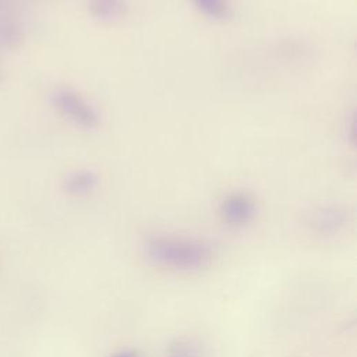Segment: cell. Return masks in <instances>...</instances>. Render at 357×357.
<instances>
[{"label":"cell","instance_id":"cell-1","mask_svg":"<svg viewBox=\"0 0 357 357\" xmlns=\"http://www.w3.org/2000/svg\"><path fill=\"white\" fill-rule=\"evenodd\" d=\"M145 254L153 264L177 271L202 268L213 257V251L208 243L174 236L149 237L145 243Z\"/></svg>","mask_w":357,"mask_h":357},{"label":"cell","instance_id":"cell-2","mask_svg":"<svg viewBox=\"0 0 357 357\" xmlns=\"http://www.w3.org/2000/svg\"><path fill=\"white\" fill-rule=\"evenodd\" d=\"M56 112L81 130H96L102 116L98 107L78 91L67 86L56 88L50 95Z\"/></svg>","mask_w":357,"mask_h":357},{"label":"cell","instance_id":"cell-3","mask_svg":"<svg viewBox=\"0 0 357 357\" xmlns=\"http://www.w3.org/2000/svg\"><path fill=\"white\" fill-rule=\"evenodd\" d=\"M255 199L245 191H233L227 194L219 205L222 220L231 227H243L248 225L255 218Z\"/></svg>","mask_w":357,"mask_h":357},{"label":"cell","instance_id":"cell-4","mask_svg":"<svg viewBox=\"0 0 357 357\" xmlns=\"http://www.w3.org/2000/svg\"><path fill=\"white\" fill-rule=\"evenodd\" d=\"M347 222V212L337 205H325L315 209L310 218L311 227L321 234H335Z\"/></svg>","mask_w":357,"mask_h":357},{"label":"cell","instance_id":"cell-5","mask_svg":"<svg viewBox=\"0 0 357 357\" xmlns=\"http://www.w3.org/2000/svg\"><path fill=\"white\" fill-rule=\"evenodd\" d=\"M99 185V176L92 169H77L63 180V190L70 197H86Z\"/></svg>","mask_w":357,"mask_h":357},{"label":"cell","instance_id":"cell-6","mask_svg":"<svg viewBox=\"0 0 357 357\" xmlns=\"http://www.w3.org/2000/svg\"><path fill=\"white\" fill-rule=\"evenodd\" d=\"M126 0H88L89 14L100 22H116L127 14Z\"/></svg>","mask_w":357,"mask_h":357},{"label":"cell","instance_id":"cell-7","mask_svg":"<svg viewBox=\"0 0 357 357\" xmlns=\"http://www.w3.org/2000/svg\"><path fill=\"white\" fill-rule=\"evenodd\" d=\"M24 39L25 31L18 20L0 18V53L18 49Z\"/></svg>","mask_w":357,"mask_h":357},{"label":"cell","instance_id":"cell-8","mask_svg":"<svg viewBox=\"0 0 357 357\" xmlns=\"http://www.w3.org/2000/svg\"><path fill=\"white\" fill-rule=\"evenodd\" d=\"M191 3L199 14L212 21H223L231 13L229 0H191Z\"/></svg>","mask_w":357,"mask_h":357},{"label":"cell","instance_id":"cell-9","mask_svg":"<svg viewBox=\"0 0 357 357\" xmlns=\"http://www.w3.org/2000/svg\"><path fill=\"white\" fill-rule=\"evenodd\" d=\"M166 357H202V351L195 342L178 339L167 347Z\"/></svg>","mask_w":357,"mask_h":357},{"label":"cell","instance_id":"cell-10","mask_svg":"<svg viewBox=\"0 0 357 357\" xmlns=\"http://www.w3.org/2000/svg\"><path fill=\"white\" fill-rule=\"evenodd\" d=\"M17 11V0H0V18H13Z\"/></svg>","mask_w":357,"mask_h":357},{"label":"cell","instance_id":"cell-11","mask_svg":"<svg viewBox=\"0 0 357 357\" xmlns=\"http://www.w3.org/2000/svg\"><path fill=\"white\" fill-rule=\"evenodd\" d=\"M112 357H139V354L135 350L127 349V350H120V351L114 353Z\"/></svg>","mask_w":357,"mask_h":357},{"label":"cell","instance_id":"cell-12","mask_svg":"<svg viewBox=\"0 0 357 357\" xmlns=\"http://www.w3.org/2000/svg\"><path fill=\"white\" fill-rule=\"evenodd\" d=\"M3 81H4V74H3V71L0 70V86H1V84H3Z\"/></svg>","mask_w":357,"mask_h":357}]
</instances>
